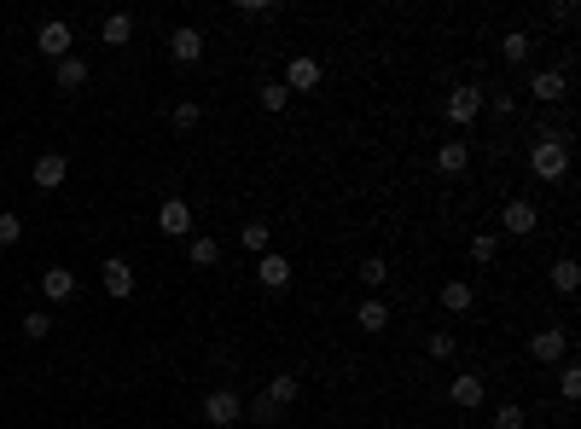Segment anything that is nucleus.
I'll list each match as a JSON object with an SVG mask.
<instances>
[{
	"label": "nucleus",
	"instance_id": "nucleus-1",
	"mask_svg": "<svg viewBox=\"0 0 581 429\" xmlns=\"http://www.w3.org/2000/svg\"><path fill=\"white\" fill-rule=\"evenodd\" d=\"M529 169H535V180H564L570 174V139H564V128H541V139L529 146Z\"/></svg>",
	"mask_w": 581,
	"mask_h": 429
},
{
	"label": "nucleus",
	"instance_id": "nucleus-2",
	"mask_svg": "<svg viewBox=\"0 0 581 429\" xmlns=\"http://www.w3.org/2000/svg\"><path fill=\"white\" fill-rule=\"evenodd\" d=\"M442 117L453 122V128H471V122L482 117V87H453L442 99Z\"/></svg>",
	"mask_w": 581,
	"mask_h": 429
},
{
	"label": "nucleus",
	"instance_id": "nucleus-3",
	"mask_svg": "<svg viewBox=\"0 0 581 429\" xmlns=\"http://www.w3.org/2000/svg\"><path fill=\"white\" fill-rule=\"evenodd\" d=\"M29 180H36V192H58V186L70 180V157L65 151H41L36 169H29Z\"/></svg>",
	"mask_w": 581,
	"mask_h": 429
},
{
	"label": "nucleus",
	"instance_id": "nucleus-4",
	"mask_svg": "<svg viewBox=\"0 0 581 429\" xmlns=\"http://www.w3.org/2000/svg\"><path fill=\"white\" fill-rule=\"evenodd\" d=\"M239 418H244V401L233 389H210V394H203V424L227 429V424H239Z\"/></svg>",
	"mask_w": 581,
	"mask_h": 429
},
{
	"label": "nucleus",
	"instance_id": "nucleus-5",
	"mask_svg": "<svg viewBox=\"0 0 581 429\" xmlns=\"http://www.w3.org/2000/svg\"><path fill=\"white\" fill-rule=\"evenodd\" d=\"M157 232L192 238V203H186V198H163V203H157Z\"/></svg>",
	"mask_w": 581,
	"mask_h": 429
},
{
	"label": "nucleus",
	"instance_id": "nucleus-6",
	"mask_svg": "<svg viewBox=\"0 0 581 429\" xmlns=\"http://www.w3.org/2000/svg\"><path fill=\"white\" fill-rule=\"evenodd\" d=\"M535 227H541V215H535V203H529V198H512L506 209H500V232H506V238H529Z\"/></svg>",
	"mask_w": 581,
	"mask_h": 429
},
{
	"label": "nucleus",
	"instance_id": "nucleus-7",
	"mask_svg": "<svg viewBox=\"0 0 581 429\" xmlns=\"http://www.w3.org/2000/svg\"><path fill=\"white\" fill-rule=\"evenodd\" d=\"M70 46H76V36H70L65 18H47V24L36 29V53H47V58H70Z\"/></svg>",
	"mask_w": 581,
	"mask_h": 429
},
{
	"label": "nucleus",
	"instance_id": "nucleus-8",
	"mask_svg": "<svg viewBox=\"0 0 581 429\" xmlns=\"http://www.w3.org/2000/svg\"><path fill=\"white\" fill-rule=\"evenodd\" d=\"M529 93H535L541 105L570 99V70H535V76H529Z\"/></svg>",
	"mask_w": 581,
	"mask_h": 429
},
{
	"label": "nucleus",
	"instance_id": "nucleus-9",
	"mask_svg": "<svg viewBox=\"0 0 581 429\" xmlns=\"http://www.w3.org/2000/svg\"><path fill=\"white\" fill-rule=\"evenodd\" d=\"M529 354H535L541 365H558L564 354H570V337H564L558 325H546V331H535V337H529Z\"/></svg>",
	"mask_w": 581,
	"mask_h": 429
},
{
	"label": "nucleus",
	"instance_id": "nucleus-10",
	"mask_svg": "<svg viewBox=\"0 0 581 429\" xmlns=\"http://www.w3.org/2000/svg\"><path fill=\"white\" fill-rule=\"evenodd\" d=\"M482 394H489V389H482V377H477V372H453L448 401L460 406V412H477V406H482Z\"/></svg>",
	"mask_w": 581,
	"mask_h": 429
},
{
	"label": "nucleus",
	"instance_id": "nucleus-11",
	"mask_svg": "<svg viewBox=\"0 0 581 429\" xmlns=\"http://www.w3.org/2000/svg\"><path fill=\"white\" fill-rule=\"evenodd\" d=\"M256 279H262V291H268V296H279L291 284V261L279 256V250H268V256H256Z\"/></svg>",
	"mask_w": 581,
	"mask_h": 429
},
{
	"label": "nucleus",
	"instance_id": "nucleus-12",
	"mask_svg": "<svg viewBox=\"0 0 581 429\" xmlns=\"http://www.w3.org/2000/svg\"><path fill=\"white\" fill-rule=\"evenodd\" d=\"M99 284H105V296H117V301H129L134 296V267L122 261V256H111L99 267Z\"/></svg>",
	"mask_w": 581,
	"mask_h": 429
},
{
	"label": "nucleus",
	"instance_id": "nucleus-13",
	"mask_svg": "<svg viewBox=\"0 0 581 429\" xmlns=\"http://www.w3.org/2000/svg\"><path fill=\"white\" fill-rule=\"evenodd\" d=\"M314 87H320V65L308 53H296L285 65V93H314Z\"/></svg>",
	"mask_w": 581,
	"mask_h": 429
},
{
	"label": "nucleus",
	"instance_id": "nucleus-14",
	"mask_svg": "<svg viewBox=\"0 0 581 429\" xmlns=\"http://www.w3.org/2000/svg\"><path fill=\"white\" fill-rule=\"evenodd\" d=\"M169 58H175V65H198V58H203V36L192 24H181L175 36H169Z\"/></svg>",
	"mask_w": 581,
	"mask_h": 429
},
{
	"label": "nucleus",
	"instance_id": "nucleus-15",
	"mask_svg": "<svg viewBox=\"0 0 581 429\" xmlns=\"http://www.w3.org/2000/svg\"><path fill=\"white\" fill-rule=\"evenodd\" d=\"M41 296L47 301H70L76 296V273H70V267H47V273H41Z\"/></svg>",
	"mask_w": 581,
	"mask_h": 429
},
{
	"label": "nucleus",
	"instance_id": "nucleus-16",
	"mask_svg": "<svg viewBox=\"0 0 581 429\" xmlns=\"http://www.w3.org/2000/svg\"><path fill=\"white\" fill-rule=\"evenodd\" d=\"M436 169L460 180V174L471 169V146H465V139H442V151H436Z\"/></svg>",
	"mask_w": 581,
	"mask_h": 429
},
{
	"label": "nucleus",
	"instance_id": "nucleus-17",
	"mask_svg": "<svg viewBox=\"0 0 581 429\" xmlns=\"http://www.w3.org/2000/svg\"><path fill=\"white\" fill-rule=\"evenodd\" d=\"M296 394H303V383H296V372H274V377H268V401H274L279 412H285V406L296 401Z\"/></svg>",
	"mask_w": 581,
	"mask_h": 429
},
{
	"label": "nucleus",
	"instance_id": "nucleus-18",
	"mask_svg": "<svg viewBox=\"0 0 581 429\" xmlns=\"http://www.w3.org/2000/svg\"><path fill=\"white\" fill-rule=\"evenodd\" d=\"M268 238H274V232H268V220H244V227H239V244L250 250V256H268V250H274Z\"/></svg>",
	"mask_w": 581,
	"mask_h": 429
},
{
	"label": "nucleus",
	"instance_id": "nucleus-19",
	"mask_svg": "<svg viewBox=\"0 0 581 429\" xmlns=\"http://www.w3.org/2000/svg\"><path fill=\"white\" fill-rule=\"evenodd\" d=\"M471 301H477V291H471L465 279H448V284H442V308H448V313H471Z\"/></svg>",
	"mask_w": 581,
	"mask_h": 429
},
{
	"label": "nucleus",
	"instance_id": "nucleus-20",
	"mask_svg": "<svg viewBox=\"0 0 581 429\" xmlns=\"http://www.w3.org/2000/svg\"><path fill=\"white\" fill-rule=\"evenodd\" d=\"M355 325L367 331V337H379V331L389 325V308H384V301H360V308H355Z\"/></svg>",
	"mask_w": 581,
	"mask_h": 429
},
{
	"label": "nucleus",
	"instance_id": "nucleus-21",
	"mask_svg": "<svg viewBox=\"0 0 581 429\" xmlns=\"http://www.w3.org/2000/svg\"><path fill=\"white\" fill-rule=\"evenodd\" d=\"M553 291H558V296H576V291H581V267H576V256L553 261Z\"/></svg>",
	"mask_w": 581,
	"mask_h": 429
},
{
	"label": "nucleus",
	"instance_id": "nucleus-22",
	"mask_svg": "<svg viewBox=\"0 0 581 429\" xmlns=\"http://www.w3.org/2000/svg\"><path fill=\"white\" fill-rule=\"evenodd\" d=\"M58 87L65 93H76V87H88V58H58Z\"/></svg>",
	"mask_w": 581,
	"mask_h": 429
},
{
	"label": "nucleus",
	"instance_id": "nucleus-23",
	"mask_svg": "<svg viewBox=\"0 0 581 429\" xmlns=\"http://www.w3.org/2000/svg\"><path fill=\"white\" fill-rule=\"evenodd\" d=\"M99 36H105V46H122V41L134 36V18H129V12H111V18L99 24Z\"/></svg>",
	"mask_w": 581,
	"mask_h": 429
},
{
	"label": "nucleus",
	"instance_id": "nucleus-24",
	"mask_svg": "<svg viewBox=\"0 0 581 429\" xmlns=\"http://www.w3.org/2000/svg\"><path fill=\"white\" fill-rule=\"evenodd\" d=\"M186 261H192V267H215V261H222V244H215V238H192V244H186Z\"/></svg>",
	"mask_w": 581,
	"mask_h": 429
},
{
	"label": "nucleus",
	"instance_id": "nucleus-25",
	"mask_svg": "<svg viewBox=\"0 0 581 429\" xmlns=\"http://www.w3.org/2000/svg\"><path fill=\"white\" fill-rule=\"evenodd\" d=\"M500 58H506V65H524V58H529V36H524V29L500 36Z\"/></svg>",
	"mask_w": 581,
	"mask_h": 429
},
{
	"label": "nucleus",
	"instance_id": "nucleus-26",
	"mask_svg": "<svg viewBox=\"0 0 581 429\" xmlns=\"http://www.w3.org/2000/svg\"><path fill=\"white\" fill-rule=\"evenodd\" d=\"M558 389H564V401H581V365L576 360H558Z\"/></svg>",
	"mask_w": 581,
	"mask_h": 429
},
{
	"label": "nucleus",
	"instance_id": "nucleus-27",
	"mask_svg": "<svg viewBox=\"0 0 581 429\" xmlns=\"http://www.w3.org/2000/svg\"><path fill=\"white\" fill-rule=\"evenodd\" d=\"M500 256V238L494 232H477V238H471V261H477V267H489Z\"/></svg>",
	"mask_w": 581,
	"mask_h": 429
},
{
	"label": "nucleus",
	"instance_id": "nucleus-28",
	"mask_svg": "<svg viewBox=\"0 0 581 429\" xmlns=\"http://www.w3.org/2000/svg\"><path fill=\"white\" fill-rule=\"evenodd\" d=\"M24 337H29V342H41V337H53V313H41V308H29V313H24Z\"/></svg>",
	"mask_w": 581,
	"mask_h": 429
},
{
	"label": "nucleus",
	"instance_id": "nucleus-29",
	"mask_svg": "<svg viewBox=\"0 0 581 429\" xmlns=\"http://www.w3.org/2000/svg\"><path fill=\"white\" fill-rule=\"evenodd\" d=\"M360 284H367V291L389 284V267H384V256H367V261H360Z\"/></svg>",
	"mask_w": 581,
	"mask_h": 429
},
{
	"label": "nucleus",
	"instance_id": "nucleus-30",
	"mask_svg": "<svg viewBox=\"0 0 581 429\" xmlns=\"http://www.w3.org/2000/svg\"><path fill=\"white\" fill-rule=\"evenodd\" d=\"M24 238V220H18V209H0V250H12Z\"/></svg>",
	"mask_w": 581,
	"mask_h": 429
},
{
	"label": "nucleus",
	"instance_id": "nucleus-31",
	"mask_svg": "<svg viewBox=\"0 0 581 429\" xmlns=\"http://www.w3.org/2000/svg\"><path fill=\"white\" fill-rule=\"evenodd\" d=\"M285 105H291L285 82H262V110H285Z\"/></svg>",
	"mask_w": 581,
	"mask_h": 429
},
{
	"label": "nucleus",
	"instance_id": "nucleus-32",
	"mask_svg": "<svg viewBox=\"0 0 581 429\" xmlns=\"http://www.w3.org/2000/svg\"><path fill=\"white\" fill-rule=\"evenodd\" d=\"M169 117H175V128H181V134H186V128H198V117H203V110H198V105H192V99H181V105H175V110H169Z\"/></svg>",
	"mask_w": 581,
	"mask_h": 429
},
{
	"label": "nucleus",
	"instance_id": "nucleus-33",
	"mask_svg": "<svg viewBox=\"0 0 581 429\" xmlns=\"http://www.w3.org/2000/svg\"><path fill=\"white\" fill-rule=\"evenodd\" d=\"M489 424H494V429H524V406H512V401H506V406H500Z\"/></svg>",
	"mask_w": 581,
	"mask_h": 429
},
{
	"label": "nucleus",
	"instance_id": "nucleus-34",
	"mask_svg": "<svg viewBox=\"0 0 581 429\" xmlns=\"http://www.w3.org/2000/svg\"><path fill=\"white\" fill-rule=\"evenodd\" d=\"M250 418H256V424H279V406L268 401V394H262V401H256V406H250Z\"/></svg>",
	"mask_w": 581,
	"mask_h": 429
},
{
	"label": "nucleus",
	"instance_id": "nucleus-35",
	"mask_svg": "<svg viewBox=\"0 0 581 429\" xmlns=\"http://www.w3.org/2000/svg\"><path fill=\"white\" fill-rule=\"evenodd\" d=\"M431 354H436V360H453V331H436V337H431Z\"/></svg>",
	"mask_w": 581,
	"mask_h": 429
},
{
	"label": "nucleus",
	"instance_id": "nucleus-36",
	"mask_svg": "<svg viewBox=\"0 0 581 429\" xmlns=\"http://www.w3.org/2000/svg\"><path fill=\"white\" fill-rule=\"evenodd\" d=\"M244 12H250V18H279L274 0H244Z\"/></svg>",
	"mask_w": 581,
	"mask_h": 429
}]
</instances>
